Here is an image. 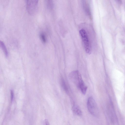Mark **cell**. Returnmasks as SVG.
<instances>
[{
	"mask_svg": "<svg viewBox=\"0 0 125 125\" xmlns=\"http://www.w3.org/2000/svg\"><path fill=\"white\" fill-rule=\"evenodd\" d=\"M79 33L86 52L88 54H90L91 48L86 31L84 29H82L80 31Z\"/></svg>",
	"mask_w": 125,
	"mask_h": 125,
	"instance_id": "obj_2",
	"label": "cell"
},
{
	"mask_svg": "<svg viewBox=\"0 0 125 125\" xmlns=\"http://www.w3.org/2000/svg\"><path fill=\"white\" fill-rule=\"evenodd\" d=\"M118 1H119V2H121V0H117Z\"/></svg>",
	"mask_w": 125,
	"mask_h": 125,
	"instance_id": "obj_11",
	"label": "cell"
},
{
	"mask_svg": "<svg viewBox=\"0 0 125 125\" xmlns=\"http://www.w3.org/2000/svg\"><path fill=\"white\" fill-rule=\"evenodd\" d=\"M11 101H12L13 98V92L12 91V90H11Z\"/></svg>",
	"mask_w": 125,
	"mask_h": 125,
	"instance_id": "obj_10",
	"label": "cell"
},
{
	"mask_svg": "<svg viewBox=\"0 0 125 125\" xmlns=\"http://www.w3.org/2000/svg\"><path fill=\"white\" fill-rule=\"evenodd\" d=\"M39 0H26V8L27 12L31 15L34 14L36 11Z\"/></svg>",
	"mask_w": 125,
	"mask_h": 125,
	"instance_id": "obj_4",
	"label": "cell"
},
{
	"mask_svg": "<svg viewBox=\"0 0 125 125\" xmlns=\"http://www.w3.org/2000/svg\"><path fill=\"white\" fill-rule=\"evenodd\" d=\"M40 37L42 41L43 42H46V39L45 35L43 33H42L40 34Z\"/></svg>",
	"mask_w": 125,
	"mask_h": 125,
	"instance_id": "obj_9",
	"label": "cell"
},
{
	"mask_svg": "<svg viewBox=\"0 0 125 125\" xmlns=\"http://www.w3.org/2000/svg\"><path fill=\"white\" fill-rule=\"evenodd\" d=\"M61 84L63 89L66 92H68V89L65 82L63 79L61 80Z\"/></svg>",
	"mask_w": 125,
	"mask_h": 125,
	"instance_id": "obj_8",
	"label": "cell"
},
{
	"mask_svg": "<svg viewBox=\"0 0 125 125\" xmlns=\"http://www.w3.org/2000/svg\"><path fill=\"white\" fill-rule=\"evenodd\" d=\"M0 45L6 57H7L8 55V51L4 43L2 42H0Z\"/></svg>",
	"mask_w": 125,
	"mask_h": 125,
	"instance_id": "obj_7",
	"label": "cell"
},
{
	"mask_svg": "<svg viewBox=\"0 0 125 125\" xmlns=\"http://www.w3.org/2000/svg\"><path fill=\"white\" fill-rule=\"evenodd\" d=\"M73 113L76 115L80 116L82 115V112L79 107L76 105H74L72 108Z\"/></svg>",
	"mask_w": 125,
	"mask_h": 125,
	"instance_id": "obj_5",
	"label": "cell"
},
{
	"mask_svg": "<svg viewBox=\"0 0 125 125\" xmlns=\"http://www.w3.org/2000/svg\"><path fill=\"white\" fill-rule=\"evenodd\" d=\"M69 78L71 81L80 89L82 94H85L87 87L83 82L79 72L78 70L72 71L69 74Z\"/></svg>",
	"mask_w": 125,
	"mask_h": 125,
	"instance_id": "obj_1",
	"label": "cell"
},
{
	"mask_svg": "<svg viewBox=\"0 0 125 125\" xmlns=\"http://www.w3.org/2000/svg\"><path fill=\"white\" fill-rule=\"evenodd\" d=\"M87 106L89 113L92 115L97 116L98 113V107L94 100L93 97H89L87 102Z\"/></svg>",
	"mask_w": 125,
	"mask_h": 125,
	"instance_id": "obj_3",
	"label": "cell"
},
{
	"mask_svg": "<svg viewBox=\"0 0 125 125\" xmlns=\"http://www.w3.org/2000/svg\"><path fill=\"white\" fill-rule=\"evenodd\" d=\"M45 4L47 8L49 10H52L53 7V0H44Z\"/></svg>",
	"mask_w": 125,
	"mask_h": 125,
	"instance_id": "obj_6",
	"label": "cell"
}]
</instances>
